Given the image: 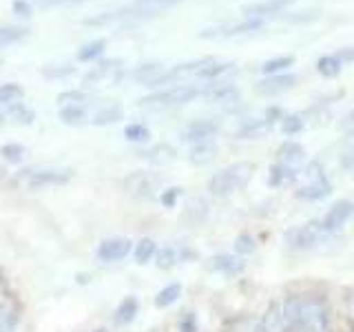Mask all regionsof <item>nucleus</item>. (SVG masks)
Masks as SVG:
<instances>
[{
    "label": "nucleus",
    "mask_w": 354,
    "mask_h": 332,
    "mask_svg": "<svg viewBox=\"0 0 354 332\" xmlns=\"http://www.w3.org/2000/svg\"><path fill=\"white\" fill-rule=\"evenodd\" d=\"M283 332H332V310L324 295H292L279 302Z\"/></svg>",
    "instance_id": "1"
},
{
    "label": "nucleus",
    "mask_w": 354,
    "mask_h": 332,
    "mask_svg": "<svg viewBox=\"0 0 354 332\" xmlns=\"http://www.w3.org/2000/svg\"><path fill=\"white\" fill-rule=\"evenodd\" d=\"M252 175H254L252 162H235L210 177L208 193L215 197H228L232 193L241 191V188L252 180Z\"/></svg>",
    "instance_id": "2"
},
{
    "label": "nucleus",
    "mask_w": 354,
    "mask_h": 332,
    "mask_svg": "<svg viewBox=\"0 0 354 332\" xmlns=\"http://www.w3.org/2000/svg\"><path fill=\"white\" fill-rule=\"evenodd\" d=\"M301 175L306 177V182L297 188L299 199H306V202H324L326 197L332 195V182L328 180V175L319 166V162L308 164V169Z\"/></svg>",
    "instance_id": "3"
},
{
    "label": "nucleus",
    "mask_w": 354,
    "mask_h": 332,
    "mask_svg": "<svg viewBox=\"0 0 354 332\" xmlns=\"http://www.w3.org/2000/svg\"><path fill=\"white\" fill-rule=\"evenodd\" d=\"M197 95H202V89H197L193 84H180V86L166 89V91H158V93L142 98L140 104L149 109H171V107H182V104L193 102Z\"/></svg>",
    "instance_id": "4"
},
{
    "label": "nucleus",
    "mask_w": 354,
    "mask_h": 332,
    "mask_svg": "<svg viewBox=\"0 0 354 332\" xmlns=\"http://www.w3.org/2000/svg\"><path fill=\"white\" fill-rule=\"evenodd\" d=\"M124 191L129 197L136 199H151L153 195H158L164 186V177L160 173H151V171H133L124 177Z\"/></svg>",
    "instance_id": "5"
},
{
    "label": "nucleus",
    "mask_w": 354,
    "mask_h": 332,
    "mask_svg": "<svg viewBox=\"0 0 354 332\" xmlns=\"http://www.w3.org/2000/svg\"><path fill=\"white\" fill-rule=\"evenodd\" d=\"M328 235L324 232V226H321V219H310V221H306V224H301L292 232L290 248L292 250H313Z\"/></svg>",
    "instance_id": "6"
},
{
    "label": "nucleus",
    "mask_w": 354,
    "mask_h": 332,
    "mask_svg": "<svg viewBox=\"0 0 354 332\" xmlns=\"http://www.w3.org/2000/svg\"><path fill=\"white\" fill-rule=\"evenodd\" d=\"M352 217H354V202L352 199H339V202L332 204L326 210V215L321 217V226H324V232L330 237L346 226Z\"/></svg>",
    "instance_id": "7"
},
{
    "label": "nucleus",
    "mask_w": 354,
    "mask_h": 332,
    "mask_svg": "<svg viewBox=\"0 0 354 332\" xmlns=\"http://www.w3.org/2000/svg\"><path fill=\"white\" fill-rule=\"evenodd\" d=\"M277 118H281V111L279 109H268V113H266L263 118H252L248 122H243V124L239 127V131H237V138L239 140H257V138L266 136V133L272 129Z\"/></svg>",
    "instance_id": "8"
},
{
    "label": "nucleus",
    "mask_w": 354,
    "mask_h": 332,
    "mask_svg": "<svg viewBox=\"0 0 354 332\" xmlns=\"http://www.w3.org/2000/svg\"><path fill=\"white\" fill-rule=\"evenodd\" d=\"M22 180L27 182L29 188H44V186H60L71 180V171H55V169H44V171H22Z\"/></svg>",
    "instance_id": "9"
},
{
    "label": "nucleus",
    "mask_w": 354,
    "mask_h": 332,
    "mask_svg": "<svg viewBox=\"0 0 354 332\" xmlns=\"http://www.w3.org/2000/svg\"><path fill=\"white\" fill-rule=\"evenodd\" d=\"M217 131H219V124L215 120H193L182 129L180 138L182 142L202 144V142H210V138H215Z\"/></svg>",
    "instance_id": "10"
},
{
    "label": "nucleus",
    "mask_w": 354,
    "mask_h": 332,
    "mask_svg": "<svg viewBox=\"0 0 354 332\" xmlns=\"http://www.w3.org/2000/svg\"><path fill=\"white\" fill-rule=\"evenodd\" d=\"M295 84H297V75L277 73V75H266L263 80H259L257 84H254V91H257L259 95L272 98V95H279L283 91H290Z\"/></svg>",
    "instance_id": "11"
},
{
    "label": "nucleus",
    "mask_w": 354,
    "mask_h": 332,
    "mask_svg": "<svg viewBox=\"0 0 354 332\" xmlns=\"http://www.w3.org/2000/svg\"><path fill=\"white\" fill-rule=\"evenodd\" d=\"M131 239H124V237H115V239H104L100 246L95 248V257L104 264H111V261H120L124 259L127 255L131 252Z\"/></svg>",
    "instance_id": "12"
},
{
    "label": "nucleus",
    "mask_w": 354,
    "mask_h": 332,
    "mask_svg": "<svg viewBox=\"0 0 354 332\" xmlns=\"http://www.w3.org/2000/svg\"><path fill=\"white\" fill-rule=\"evenodd\" d=\"M208 268L217 275H224V277H237L246 270V261H243V257H239V255L221 252V255H215V257L210 259Z\"/></svg>",
    "instance_id": "13"
},
{
    "label": "nucleus",
    "mask_w": 354,
    "mask_h": 332,
    "mask_svg": "<svg viewBox=\"0 0 354 332\" xmlns=\"http://www.w3.org/2000/svg\"><path fill=\"white\" fill-rule=\"evenodd\" d=\"M86 84L91 86H104V84H113L120 80V62L115 60H106L97 66V69H93L91 73H86Z\"/></svg>",
    "instance_id": "14"
},
{
    "label": "nucleus",
    "mask_w": 354,
    "mask_h": 332,
    "mask_svg": "<svg viewBox=\"0 0 354 332\" xmlns=\"http://www.w3.org/2000/svg\"><path fill=\"white\" fill-rule=\"evenodd\" d=\"M202 95L213 104H237L241 100L235 84H210L208 89H202Z\"/></svg>",
    "instance_id": "15"
},
{
    "label": "nucleus",
    "mask_w": 354,
    "mask_h": 332,
    "mask_svg": "<svg viewBox=\"0 0 354 332\" xmlns=\"http://www.w3.org/2000/svg\"><path fill=\"white\" fill-rule=\"evenodd\" d=\"M306 162V149L297 142H283L279 147V164L299 173L301 164Z\"/></svg>",
    "instance_id": "16"
},
{
    "label": "nucleus",
    "mask_w": 354,
    "mask_h": 332,
    "mask_svg": "<svg viewBox=\"0 0 354 332\" xmlns=\"http://www.w3.org/2000/svg\"><path fill=\"white\" fill-rule=\"evenodd\" d=\"M290 3H292V0H261V3H254V5L243 7V14H246V18L263 20L266 16L279 14V11H283Z\"/></svg>",
    "instance_id": "17"
},
{
    "label": "nucleus",
    "mask_w": 354,
    "mask_h": 332,
    "mask_svg": "<svg viewBox=\"0 0 354 332\" xmlns=\"http://www.w3.org/2000/svg\"><path fill=\"white\" fill-rule=\"evenodd\" d=\"M140 313V302L138 297H124L120 302V306L115 308V315H113V321L118 326H129L131 321H136Z\"/></svg>",
    "instance_id": "18"
},
{
    "label": "nucleus",
    "mask_w": 354,
    "mask_h": 332,
    "mask_svg": "<svg viewBox=\"0 0 354 332\" xmlns=\"http://www.w3.org/2000/svg\"><path fill=\"white\" fill-rule=\"evenodd\" d=\"M142 160H147L151 164H166V162H171L175 158V149L171 147V144H155V147L151 149H144L138 153Z\"/></svg>",
    "instance_id": "19"
},
{
    "label": "nucleus",
    "mask_w": 354,
    "mask_h": 332,
    "mask_svg": "<svg viewBox=\"0 0 354 332\" xmlns=\"http://www.w3.org/2000/svg\"><path fill=\"white\" fill-rule=\"evenodd\" d=\"M217 155V147L213 142H202V144H195V147L188 151V162L195 164V166H206L215 160Z\"/></svg>",
    "instance_id": "20"
},
{
    "label": "nucleus",
    "mask_w": 354,
    "mask_h": 332,
    "mask_svg": "<svg viewBox=\"0 0 354 332\" xmlns=\"http://www.w3.org/2000/svg\"><path fill=\"white\" fill-rule=\"evenodd\" d=\"M232 66H235L232 62H217L213 58H208V62L195 75L199 77V80H217V77H221V75H226L228 71H232Z\"/></svg>",
    "instance_id": "21"
},
{
    "label": "nucleus",
    "mask_w": 354,
    "mask_h": 332,
    "mask_svg": "<svg viewBox=\"0 0 354 332\" xmlns=\"http://www.w3.org/2000/svg\"><path fill=\"white\" fill-rule=\"evenodd\" d=\"M122 118H124V109L120 104H109V107H102L100 111H95L91 122L95 127H109V124H113V122H120Z\"/></svg>",
    "instance_id": "22"
},
{
    "label": "nucleus",
    "mask_w": 354,
    "mask_h": 332,
    "mask_svg": "<svg viewBox=\"0 0 354 332\" xmlns=\"http://www.w3.org/2000/svg\"><path fill=\"white\" fill-rule=\"evenodd\" d=\"M7 116L14 120L16 124L29 127V124H33V120H36V111L29 109L27 104H22V102H14V104L7 107Z\"/></svg>",
    "instance_id": "23"
},
{
    "label": "nucleus",
    "mask_w": 354,
    "mask_h": 332,
    "mask_svg": "<svg viewBox=\"0 0 354 332\" xmlns=\"http://www.w3.org/2000/svg\"><path fill=\"white\" fill-rule=\"evenodd\" d=\"M58 118L66 127H82V124H86V120H88L86 111L82 107H60Z\"/></svg>",
    "instance_id": "24"
},
{
    "label": "nucleus",
    "mask_w": 354,
    "mask_h": 332,
    "mask_svg": "<svg viewBox=\"0 0 354 332\" xmlns=\"http://www.w3.org/2000/svg\"><path fill=\"white\" fill-rule=\"evenodd\" d=\"M155 250H158V243H155L153 239L144 237L136 243V250H133V259H136L140 266L149 264L153 257H155Z\"/></svg>",
    "instance_id": "25"
},
{
    "label": "nucleus",
    "mask_w": 354,
    "mask_h": 332,
    "mask_svg": "<svg viewBox=\"0 0 354 332\" xmlns=\"http://www.w3.org/2000/svg\"><path fill=\"white\" fill-rule=\"evenodd\" d=\"M180 297H182V286L180 284H169V286H164L158 295H155V306H158V308H169Z\"/></svg>",
    "instance_id": "26"
},
{
    "label": "nucleus",
    "mask_w": 354,
    "mask_h": 332,
    "mask_svg": "<svg viewBox=\"0 0 354 332\" xmlns=\"http://www.w3.org/2000/svg\"><path fill=\"white\" fill-rule=\"evenodd\" d=\"M25 155H27V149L18 142H9V144H3V147H0V158H3L7 164H20L25 160Z\"/></svg>",
    "instance_id": "27"
},
{
    "label": "nucleus",
    "mask_w": 354,
    "mask_h": 332,
    "mask_svg": "<svg viewBox=\"0 0 354 332\" xmlns=\"http://www.w3.org/2000/svg\"><path fill=\"white\" fill-rule=\"evenodd\" d=\"M177 261H180V250H177V248L164 246L160 250H155V264H158V268L169 270V268H173Z\"/></svg>",
    "instance_id": "28"
},
{
    "label": "nucleus",
    "mask_w": 354,
    "mask_h": 332,
    "mask_svg": "<svg viewBox=\"0 0 354 332\" xmlns=\"http://www.w3.org/2000/svg\"><path fill=\"white\" fill-rule=\"evenodd\" d=\"M25 98V89L16 82H7V84H0V104H14L20 102Z\"/></svg>",
    "instance_id": "29"
},
{
    "label": "nucleus",
    "mask_w": 354,
    "mask_h": 332,
    "mask_svg": "<svg viewBox=\"0 0 354 332\" xmlns=\"http://www.w3.org/2000/svg\"><path fill=\"white\" fill-rule=\"evenodd\" d=\"M295 64V58L292 55H281V58H272L268 62L261 64V73L263 75H277V73H283V69Z\"/></svg>",
    "instance_id": "30"
},
{
    "label": "nucleus",
    "mask_w": 354,
    "mask_h": 332,
    "mask_svg": "<svg viewBox=\"0 0 354 332\" xmlns=\"http://www.w3.org/2000/svg\"><path fill=\"white\" fill-rule=\"evenodd\" d=\"M317 71L324 77H335L341 73V60L337 55H324V58L317 60Z\"/></svg>",
    "instance_id": "31"
},
{
    "label": "nucleus",
    "mask_w": 354,
    "mask_h": 332,
    "mask_svg": "<svg viewBox=\"0 0 354 332\" xmlns=\"http://www.w3.org/2000/svg\"><path fill=\"white\" fill-rule=\"evenodd\" d=\"M160 73H162V66L160 64H142L140 69H136V71L131 73V77L136 82H142V84L149 86V82L155 80V77H158Z\"/></svg>",
    "instance_id": "32"
},
{
    "label": "nucleus",
    "mask_w": 354,
    "mask_h": 332,
    "mask_svg": "<svg viewBox=\"0 0 354 332\" xmlns=\"http://www.w3.org/2000/svg\"><path fill=\"white\" fill-rule=\"evenodd\" d=\"M104 44H106L104 40H93V42L84 44V47L77 51V60L91 62V60L100 58V55H102V51H104Z\"/></svg>",
    "instance_id": "33"
},
{
    "label": "nucleus",
    "mask_w": 354,
    "mask_h": 332,
    "mask_svg": "<svg viewBox=\"0 0 354 332\" xmlns=\"http://www.w3.org/2000/svg\"><path fill=\"white\" fill-rule=\"evenodd\" d=\"M295 177H297V173H295V171L286 169V166H281V164H274L272 169H270L268 182H270V186H283L286 182L295 180Z\"/></svg>",
    "instance_id": "34"
},
{
    "label": "nucleus",
    "mask_w": 354,
    "mask_h": 332,
    "mask_svg": "<svg viewBox=\"0 0 354 332\" xmlns=\"http://www.w3.org/2000/svg\"><path fill=\"white\" fill-rule=\"evenodd\" d=\"M254 250H257V239H254L250 232H241V235H237L235 255H239V257H246V255H250Z\"/></svg>",
    "instance_id": "35"
},
{
    "label": "nucleus",
    "mask_w": 354,
    "mask_h": 332,
    "mask_svg": "<svg viewBox=\"0 0 354 332\" xmlns=\"http://www.w3.org/2000/svg\"><path fill=\"white\" fill-rule=\"evenodd\" d=\"M281 131L286 136H297L304 131V118L301 116H283L281 118Z\"/></svg>",
    "instance_id": "36"
},
{
    "label": "nucleus",
    "mask_w": 354,
    "mask_h": 332,
    "mask_svg": "<svg viewBox=\"0 0 354 332\" xmlns=\"http://www.w3.org/2000/svg\"><path fill=\"white\" fill-rule=\"evenodd\" d=\"M124 138L129 142H147L151 138V131L144 124H129L124 129Z\"/></svg>",
    "instance_id": "37"
},
{
    "label": "nucleus",
    "mask_w": 354,
    "mask_h": 332,
    "mask_svg": "<svg viewBox=\"0 0 354 332\" xmlns=\"http://www.w3.org/2000/svg\"><path fill=\"white\" fill-rule=\"evenodd\" d=\"M175 3H180V0H136V7L147 9V11H151V14H158V11L171 7Z\"/></svg>",
    "instance_id": "38"
},
{
    "label": "nucleus",
    "mask_w": 354,
    "mask_h": 332,
    "mask_svg": "<svg viewBox=\"0 0 354 332\" xmlns=\"http://www.w3.org/2000/svg\"><path fill=\"white\" fill-rule=\"evenodd\" d=\"M182 195V188L180 186H173V188H166V191L160 193V202L164 208H175L177 204V199H180Z\"/></svg>",
    "instance_id": "39"
},
{
    "label": "nucleus",
    "mask_w": 354,
    "mask_h": 332,
    "mask_svg": "<svg viewBox=\"0 0 354 332\" xmlns=\"http://www.w3.org/2000/svg\"><path fill=\"white\" fill-rule=\"evenodd\" d=\"M86 95L82 91H64L58 95V104L60 107H77V102H84Z\"/></svg>",
    "instance_id": "40"
},
{
    "label": "nucleus",
    "mask_w": 354,
    "mask_h": 332,
    "mask_svg": "<svg viewBox=\"0 0 354 332\" xmlns=\"http://www.w3.org/2000/svg\"><path fill=\"white\" fill-rule=\"evenodd\" d=\"M27 36V29H0V44L14 42Z\"/></svg>",
    "instance_id": "41"
},
{
    "label": "nucleus",
    "mask_w": 354,
    "mask_h": 332,
    "mask_svg": "<svg viewBox=\"0 0 354 332\" xmlns=\"http://www.w3.org/2000/svg\"><path fill=\"white\" fill-rule=\"evenodd\" d=\"M180 332H197V315L184 313L180 319Z\"/></svg>",
    "instance_id": "42"
},
{
    "label": "nucleus",
    "mask_w": 354,
    "mask_h": 332,
    "mask_svg": "<svg viewBox=\"0 0 354 332\" xmlns=\"http://www.w3.org/2000/svg\"><path fill=\"white\" fill-rule=\"evenodd\" d=\"M73 73H75L73 66H49V69H42V75L47 77H66Z\"/></svg>",
    "instance_id": "43"
},
{
    "label": "nucleus",
    "mask_w": 354,
    "mask_h": 332,
    "mask_svg": "<svg viewBox=\"0 0 354 332\" xmlns=\"http://www.w3.org/2000/svg\"><path fill=\"white\" fill-rule=\"evenodd\" d=\"M14 11L18 16H31V7L25 0H14Z\"/></svg>",
    "instance_id": "44"
},
{
    "label": "nucleus",
    "mask_w": 354,
    "mask_h": 332,
    "mask_svg": "<svg viewBox=\"0 0 354 332\" xmlns=\"http://www.w3.org/2000/svg\"><path fill=\"white\" fill-rule=\"evenodd\" d=\"M337 58L343 62V60H354V49H343L339 55H337Z\"/></svg>",
    "instance_id": "45"
},
{
    "label": "nucleus",
    "mask_w": 354,
    "mask_h": 332,
    "mask_svg": "<svg viewBox=\"0 0 354 332\" xmlns=\"http://www.w3.org/2000/svg\"><path fill=\"white\" fill-rule=\"evenodd\" d=\"M343 127H348V129L354 131V111H350V113L343 118Z\"/></svg>",
    "instance_id": "46"
},
{
    "label": "nucleus",
    "mask_w": 354,
    "mask_h": 332,
    "mask_svg": "<svg viewBox=\"0 0 354 332\" xmlns=\"http://www.w3.org/2000/svg\"><path fill=\"white\" fill-rule=\"evenodd\" d=\"M3 124H5V120H3V113H0V129H3Z\"/></svg>",
    "instance_id": "47"
},
{
    "label": "nucleus",
    "mask_w": 354,
    "mask_h": 332,
    "mask_svg": "<svg viewBox=\"0 0 354 332\" xmlns=\"http://www.w3.org/2000/svg\"><path fill=\"white\" fill-rule=\"evenodd\" d=\"M93 332H106V330H93Z\"/></svg>",
    "instance_id": "48"
},
{
    "label": "nucleus",
    "mask_w": 354,
    "mask_h": 332,
    "mask_svg": "<svg viewBox=\"0 0 354 332\" xmlns=\"http://www.w3.org/2000/svg\"><path fill=\"white\" fill-rule=\"evenodd\" d=\"M0 315H3V306H0Z\"/></svg>",
    "instance_id": "49"
},
{
    "label": "nucleus",
    "mask_w": 354,
    "mask_h": 332,
    "mask_svg": "<svg viewBox=\"0 0 354 332\" xmlns=\"http://www.w3.org/2000/svg\"><path fill=\"white\" fill-rule=\"evenodd\" d=\"M350 332H354V328H352V330H350Z\"/></svg>",
    "instance_id": "50"
},
{
    "label": "nucleus",
    "mask_w": 354,
    "mask_h": 332,
    "mask_svg": "<svg viewBox=\"0 0 354 332\" xmlns=\"http://www.w3.org/2000/svg\"><path fill=\"white\" fill-rule=\"evenodd\" d=\"M352 202H354V199H352Z\"/></svg>",
    "instance_id": "51"
}]
</instances>
